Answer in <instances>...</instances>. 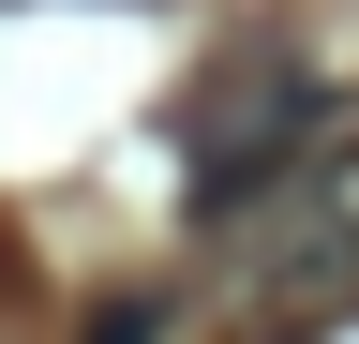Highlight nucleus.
<instances>
[{
    "label": "nucleus",
    "mask_w": 359,
    "mask_h": 344,
    "mask_svg": "<svg viewBox=\"0 0 359 344\" xmlns=\"http://www.w3.org/2000/svg\"><path fill=\"white\" fill-rule=\"evenodd\" d=\"M314 120H330V90H314V75H285V60L255 75V60H240V75L195 105V120H180V165H195V225H224L240 195H269V180L314 150Z\"/></svg>",
    "instance_id": "f03ea898"
},
{
    "label": "nucleus",
    "mask_w": 359,
    "mask_h": 344,
    "mask_svg": "<svg viewBox=\"0 0 359 344\" xmlns=\"http://www.w3.org/2000/svg\"><path fill=\"white\" fill-rule=\"evenodd\" d=\"M210 240H224V270H240L255 299H359V150L314 135L285 180L240 195Z\"/></svg>",
    "instance_id": "f257e3e1"
},
{
    "label": "nucleus",
    "mask_w": 359,
    "mask_h": 344,
    "mask_svg": "<svg viewBox=\"0 0 359 344\" xmlns=\"http://www.w3.org/2000/svg\"><path fill=\"white\" fill-rule=\"evenodd\" d=\"M90 344H165V299H105V315H90Z\"/></svg>",
    "instance_id": "7ed1b4c3"
}]
</instances>
